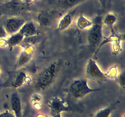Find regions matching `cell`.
<instances>
[{
	"label": "cell",
	"instance_id": "cell-12",
	"mask_svg": "<svg viewBox=\"0 0 125 117\" xmlns=\"http://www.w3.org/2000/svg\"><path fill=\"white\" fill-rule=\"evenodd\" d=\"M24 39V37L23 35L20 34L19 32H17L13 35H11L10 37L6 39V45L10 48H12L20 45Z\"/></svg>",
	"mask_w": 125,
	"mask_h": 117
},
{
	"label": "cell",
	"instance_id": "cell-21",
	"mask_svg": "<svg viewBox=\"0 0 125 117\" xmlns=\"http://www.w3.org/2000/svg\"><path fill=\"white\" fill-rule=\"evenodd\" d=\"M52 117H61V113H59V114L54 115L52 116Z\"/></svg>",
	"mask_w": 125,
	"mask_h": 117
},
{
	"label": "cell",
	"instance_id": "cell-2",
	"mask_svg": "<svg viewBox=\"0 0 125 117\" xmlns=\"http://www.w3.org/2000/svg\"><path fill=\"white\" fill-rule=\"evenodd\" d=\"M100 89H94L88 85L87 79H78L70 84L69 91L72 97L76 99H82L90 93L100 91Z\"/></svg>",
	"mask_w": 125,
	"mask_h": 117
},
{
	"label": "cell",
	"instance_id": "cell-1",
	"mask_svg": "<svg viewBox=\"0 0 125 117\" xmlns=\"http://www.w3.org/2000/svg\"><path fill=\"white\" fill-rule=\"evenodd\" d=\"M61 61L51 62L44 68L35 78L34 88L37 91H44L50 87L58 76L61 67Z\"/></svg>",
	"mask_w": 125,
	"mask_h": 117
},
{
	"label": "cell",
	"instance_id": "cell-4",
	"mask_svg": "<svg viewBox=\"0 0 125 117\" xmlns=\"http://www.w3.org/2000/svg\"><path fill=\"white\" fill-rule=\"evenodd\" d=\"M85 75L88 79L95 81H103L106 79L105 73L98 65L94 60L90 58L88 60L85 67Z\"/></svg>",
	"mask_w": 125,
	"mask_h": 117
},
{
	"label": "cell",
	"instance_id": "cell-17",
	"mask_svg": "<svg viewBox=\"0 0 125 117\" xmlns=\"http://www.w3.org/2000/svg\"><path fill=\"white\" fill-rule=\"evenodd\" d=\"M118 71L117 67L114 66V67L110 68L107 73H105V76H106V78H108V79H115L118 76Z\"/></svg>",
	"mask_w": 125,
	"mask_h": 117
},
{
	"label": "cell",
	"instance_id": "cell-15",
	"mask_svg": "<svg viewBox=\"0 0 125 117\" xmlns=\"http://www.w3.org/2000/svg\"><path fill=\"white\" fill-rule=\"evenodd\" d=\"M117 18L116 15H115L113 13H107L104 18L103 19V23L106 24L107 26L109 27L110 28L113 29V26L115 23L117 22Z\"/></svg>",
	"mask_w": 125,
	"mask_h": 117
},
{
	"label": "cell",
	"instance_id": "cell-6",
	"mask_svg": "<svg viewBox=\"0 0 125 117\" xmlns=\"http://www.w3.org/2000/svg\"><path fill=\"white\" fill-rule=\"evenodd\" d=\"M24 23H25L24 20L17 17H12L6 20L4 28L8 35L9 34L11 35L18 32Z\"/></svg>",
	"mask_w": 125,
	"mask_h": 117
},
{
	"label": "cell",
	"instance_id": "cell-7",
	"mask_svg": "<svg viewBox=\"0 0 125 117\" xmlns=\"http://www.w3.org/2000/svg\"><path fill=\"white\" fill-rule=\"evenodd\" d=\"M10 107L15 117H22V106L20 94L17 91L12 92L10 96Z\"/></svg>",
	"mask_w": 125,
	"mask_h": 117
},
{
	"label": "cell",
	"instance_id": "cell-9",
	"mask_svg": "<svg viewBox=\"0 0 125 117\" xmlns=\"http://www.w3.org/2000/svg\"><path fill=\"white\" fill-rule=\"evenodd\" d=\"M18 32L23 35L24 37H27L37 35L38 33V29L36 25L32 21L25 22Z\"/></svg>",
	"mask_w": 125,
	"mask_h": 117
},
{
	"label": "cell",
	"instance_id": "cell-22",
	"mask_svg": "<svg viewBox=\"0 0 125 117\" xmlns=\"http://www.w3.org/2000/svg\"><path fill=\"white\" fill-rule=\"evenodd\" d=\"M1 67H0V74H1Z\"/></svg>",
	"mask_w": 125,
	"mask_h": 117
},
{
	"label": "cell",
	"instance_id": "cell-23",
	"mask_svg": "<svg viewBox=\"0 0 125 117\" xmlns=\"http://www.w3.org/2000/svg\"><path fill=\"white\" fill-rule=\"evenodd\" d=\"M20 1H26V0H20Z\"/></svg>",
	"mask_w": 125,
	"mask_h": 117
},
{
	"label": "cell",
	"instance_id": "cell-24",
	"mask_svg": "<svg viewBox=\"0 0 125 117\" xmlns=\"http://www.w3.org/2000/svg\"><path fill=\"white\" fill-rule=\"evenodd\" d=\"M5 1V0H0V2H1V1Z\"/></svg>",
	"mask_w": 125,
	"mask_h": 117
},
{
	"label": "cell",
	"instance_id": "cell-5",
	"mask_svg": "<svg viewBox=\"0 0 125 117\" xmlns=\"http://www.w3.org/2000/svg\"><path fill=\"white\" fill-rule=\"evenodd\" d=\"M48 106L50 108L52 116L61 113L63 112H68L69 111L70 108L67 102L58 96L53 97L50 99Z\"/></svg>",
	"mask_w": 125,
	"mask_h": 117
},
{
	"label": "cell",
	"instance_id": "cell-10",
	"mask_svg": "<svg viewBox=\"0 0 125 117\" xmlns=\"http://www.w3.org/2000/svg\"><path fill=\"white\" fill-rule=\"evenodd\" d=\"M28 78L26 72L23 70H20L16 73L13 78L11 85L15 88H19L24 85Z\"/></svg>",
	"mask_w": 125,
	"mask_h": 117
},
{
	"label": "cell",
	"instance_id": "cell-19",
	"mask_svg": "<svg viewBox=\"0 0 125 117\" xmlns=\"http://www.w3.org/2000/svg\"><path fill=\"white\" fill-rule=\"evenodd\" d=\"M8 34L5 30L4 26H0V39H6L7 37Z\"/></svg>",
	"mask_w": 125,
	"mask_h": 117
},
{
	"label": "cell",
	"instance_id": "cell-3",
	"mask_svg": "<svg viewBox=\"0 0 125 117\" xmlns=\"http://www.w3.org/2000/svg\"><path fill=\"white\" fill-rule=\"evenodd\" d=\"M103 38V21L101 18L96 20L90 27L87 35V41L90 48L97 47L101 43Z\"/></svg>",
	"mask_w": 125,
	"mask_h": 117
},
{
	"label": "cell",
	"instance_id": "cell-16",
	"mask_svg": "<svg viewBox=\"0 0 125 117\" xmlns=\"http://www.w3.org/2000/svg\"><path fill=\"white\" fill-rule=\"evenodd\" d=\"M85 0H61V6L64 9L72 8Z\"/></svg>",
	"mask_w": 125,
	"mask_h": 117
},
{
	"label": "cell",
	"instance_id": "cell-18",
	"mask_svg": "<svg viewBox=\"0 0 125 117\" xmlns=\"http://www.w3.org/2000/svg\"><path fill=\"white\" fill-rule=\"evenodd\" d=\"M117 81L119 83L120 85L123 88H125V73H122L119 75L117 76Z\"/></svg>",
	"mask_w": 125,
	"mask_h": 117
},
{
	"label": "cell",
	"instance_id": "cell-11",
	"mask_svg": "<svg viewBox=\"0 0 125 117\" xmlns=\"http://www.w3.org/2000/svg\"><path fill=\"white\" fill-rule=\"evenodd\" d=\"M73 15L71 12L67 13V14L63 16V17L60 20L59 22L57 29L59 31L62 32L68 29L70 26L72 24V21H73Z\"/></svg>",
	"mask_w": 125,
	"mask_h": 117
},
{
	"label": "cell",
	"instance_id": "cell-14",
	"mask_svg": "<svg viewBox=\"0 0 125 117\" xmlns=\"http://www.w3.org/2000/svg\"><path fill=\"white\" fill-rule=\"evenodd\" d=\"M92 24L93 22L85 18L83 14H81V15L79 16L76 23L77 27L80 30H84L87 28H90L92 26Z\"/></svg>",
	"mask_w": 125,
	"mask_h": 117
},
{
	"label": "cell",
	"instance_id": "cell-8",
	"mask_svg": "<svg viewBox=\"0 0 125 117\" xmlns=\"http://www.w3.org/2000/svg\"><path fill=\"white\" fill-rule=\"evenodd\" d=\"M34 53V48L33 46H30V45L27 46L20 55L19 58L17 61V65L19 67H21L26 64L31 60Z\"/></svg>",
	"mask_w": 125,
	"mask_h": 117
},
{
	"label": "cell",
	"instance_id": "cell-20",
	"mask_svg": "<svg viewBox=\"0 0 125 117\" xmlns=\"http://www.w3.org/2000/svg\"><path fill=\"white\" fill-rule=\"evenodd\" d=\"M0 117H15L13 113L9 110H6L5 112L0 113Z\"/></svg>",
	"mask_w": 125,
	"mask_h": 117
},
{
	"label": "cell",
	"instance_id": "cell-13",
	"mask_svg": "<svg viewBox=\"0 0 125 117\" xmlns=\"http://www.w3.org/2000/svg\"><path fill=\"white\" fill-rule=\"evenodd\" d=\"M116 106L117 103H114L110 105L108 107L99 110L95 113L94 117H109L114 110Z\"/></svg>",
	"mask_w": 125,
	"mask_h": 117
}]
</instances>
